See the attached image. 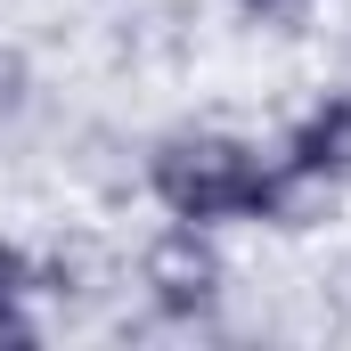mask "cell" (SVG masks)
I'll return each instance as SVG.
<instances>
[{"mask_svg":"<svg viewBox=\"0 0 351 351\" xmlns=\"http://www.w3.org/2000/svg\"><path fill=\"white\" fill-rule=\"evenodd\" d=\"M269 164H278V147H262L254 131H229V123H172V131L147 139L139 188H147L156 213H172V221L229 229V221H254V213H262Z\"/></svg>","mask_w":351,"mask_h":351,"instance_id":"obj_1","label":"cell"},{"mask_svg":"<svg viewBox=\"0 0 351 351\" xmlns=\"http://www.w3.org/2000/svg\"><path fill=\"white\" fill-rule=\"evenodd\" d=\"M139 294H147L156 319L204 327L229 302V245H221V229L164 213V229H147V245H139Z\"/></svg>","mask_w":351,"mask_h":351,"instance_id":"obj_2","label":"cell"},{"mask_svg":"<svg viewBox=\"0 0 351 351\" xmlns=\"http://www.w3.org/2000/svg\"><path fill=\"white\" fill-rule=\"evenodd\" d=\"M278 156L302 164V172H319V180H335V188H351V82H327V90H319V98L286 123Z\"/></svg>","mask_w":351,"mask_h":351,"instance_id":"obj_3","label":"cell"},{"mask_svg":"<svg viewBox=\"0 0 351 351\" xmlns=\"http://www.w3.org/2000/svg\"><path fill=\"white\" fill-rule=\"evenodd\" d=\"M0 343H41V254L0 237Z\"/></svg>","mask_w":351,"mask_h":351,"instance_id":"obj_4","label":"cell"},{"mask_svg":"<svg viewBox=\"0 0 351 351\" xmlns=\"http://www.w3.org/2000/svg\"><path fill=\"white\" fill-rule=\"evenodd\" d=\"M33 98H41V74H33V58L16 49V41H0V139L33 114Z\"/></svg>","mask_w":351,"mask_h":351,"instance_id":"obj_5","label":"cell"},{"mask_svg":"<svg viewBox=\"0 0 351 351\" xmlns=\"http://www.w3.org/2000/svg\"><path fill=\"white\" fill-rule=\"evenodd\" d=\"M237 16H254V25H286V16H302L311 0H229Z\"/></svg>","mask_w":351,"mask_h":351,"instance_id":"obj_6","label":"cell"}]
</instances>
